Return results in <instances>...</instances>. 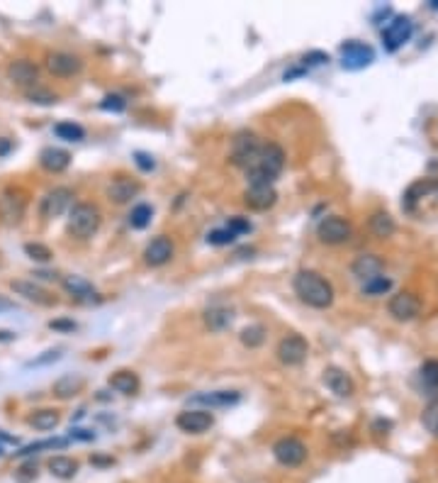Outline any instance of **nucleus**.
I'll list each match as a JSON object with an SVG mask.
<instances>
[{"label": "nucleus", "instance_id": "f257e3e1", "mask_svg": "<svg viewBox=\"0 0 438 483\" xmlns=\"http://www.w3.org/2000/svg\"><path fill=\"white\" fill-rule=\"evenodd\" d=\"M292 288H295V293L304 306L317 308V310H327L334 303V286L324 276H319L317 271H298V276L292 279Z\"/></svg>", "mask_w": 438, "mask_h": 483}, {"label": "nucleus", "instance_id": "f03ea898", "mask_svg": "<svg viewBox=\"0 0 438 483\" xmlns=\"http://www.w3.org/2000/svg\"><path fill=\"white\" fill-rule=\"evenodd\" d=\"M282 168H285V149L277 142H268L261 147L256 161L246 168V181L248 186H273Z\"/></svg>", "mask_w": 438, "mask_h": 483}, {"label": "nucleus", "instance_id": "7ed1b4c3", "mask_svg": "<svg viewBox=\"0 0 438 483\" xmlns=\"http://www.w3.org/2000/svg\"><path fill=\"white\" fill-rule=\"evenodd\" d=\"M102 225V213L98 205L93 203H76L69 210V222H66V229H69L71 237L76 239H91L93 234L100 229Z\"/></svg>", "mask_w": 438, "mask_h": 483}, {"label": "nucleus", "instance_id": "20e7f679", "mask_svg": "<svg viewBox=\"0 0 438 483\" xmlns=\"http://www.w3.org/2000/svg\"><path fill=\"white\" fill-rule=\"evenodd\" d=\"M261 147H263V142L256 132H251V130H239L232 137V144H229V161L246 171V168L256 161Z\"/></svg>", "mask_w": 438, "mask_h": 483}, {"label": "nucleus", "instance_id": "39448f33", "mask_svg": "<svg viewBox=\"0 0 438 483\" xmlns=\"http://www.w3.org/2000/svg\"><path fill=\"white\" fill-rule=\"evenodd\" d=\"M307 454H309L307 444L298 437H280L273 444V457H275V462L287 468H295V466H300V464H304Z\"/></svg>", "mask_w": 438, "mask_h": 483}, {"label": "nucleus", "instance_id": "423d86ee", "mask_svg": "<svg viewBox=\"0 0 438 483\" xmlns=\"http://www.w3.org/2000/svg\"><path fill=\"white\" fill-rule=\"evenodd\" d=\"M275 354H277V359H280V364H285V367H300V364H304V359H307L309 344L302 335H285L277 342Z\"/></svg>", "mask_w": 438, "mask_h": 483}, {"label": "nucleus", "instance_id": "0eeeda50", "mask_svg": "<svg viewBox=\"0 0 438 483\" xmlns=\"http://www.w3.org/2000/svg\"><path fill=\"white\" fill-rule=\"evenodd\" d=\"M71 208H73V191L66 186H56L39 200V215L46 220L59 218V215L69 213Z\"/></svg>", "mask_w": 438, "mask_h": 483}, {"label": "nucleus", "instance_id": "6e6552de", "mask_svg": "<svg viewBox=\"0 0 438 483\" xmlns=\"http://www.w3.org/2000/svg\"><path fill=\"white\" fill-rule=\"evenodd\" d=\"M375 62V51L370 44H363V42H346L341 44V64L348 71H361V69L370 67Z\"/></svg>", "mask_w": 438, "mask_h": 483}, {"label": "nucleus", "instance_id": "1a4fd4ad", "mask_svg": "<svg viewBox=\"0 0 438 483\" xmlns=\"http://www.w3.org/2000/svg\"><path fill=\"white\" fill-rule=\"evenodd\" d=\"M27 210V198L20 188H6L0 193V220L6 225H20Z\"/></svg>", "mask_w": 438, "mask_h": 483}, {"label": "nucleus", "instance_id": "9d476101", "mask_svg": "<svg viewBox=\"0 0 438 483\" xmlns=\"http://www.w3.org/2000/svg\"><path fill=\"white\" fill-rule=\"evenodd\" d=\"M44 64H46V71L59 78H71L83 71V59L76 54H71V51H49Z\"/></svg>", "mask_w": 438, "mask_h": 483}, {"label": "nucleus", "instance_id": "9b49d317", "mask_svg": "<svg viewBox=\"0 0 438 483\" xmlns=\"http://www.w3.org/2000/svg\"><path fill=\"white\" fill-rule=\"evenodd\" d=\"M387 310L397 322H409V320H414V317H419L421 303H419V298L412 290H399V293H394L392 298H390Z\"/></svg>", "mask_w": 438, "mask_h": 483}, {"label": "nucleus", "instance_id": "f8f14e48", "mask_svg": "<svg viewBox=\"0 0 438 483\" xmlns=\"http://www.w3.org/2000/svg\"><path fill=\"white\" fill-rule=\"evenodd\" d=\"M317 234L324 245H343V242H348V239L353 237V227L348 220L331 215V218H324L322 222H319Z\"/></svg>", "mask_w": 438, "mask_h": 483}, {"label": "nucleus", "instance_id": "ddd939ff", "mask_svg": "<svg viewBox=\"0 0 438 483\" xmlns=\"http://www.w3.org/2000/svg\"><path fill=\"white\" fill-rule=\"evenodd\" d=\"M178 430L188 434H202L215 425V415L210 410H202V407H190V410H183L176 417Z\"/></svg>", "mask_w": 438, "mask_h": 483}, {"label": "nucleus", "instance_id": "4468645a", "mask_svg": "<svg viewBox=\"0 0 438 483\" xmlns=\"http://www.w3.org/2000/svg\"><path fill=\"white\" fill-rule=\"evenodd\" d=\"M414 35V22L409 17L399 15L390 22L387 27L383 30V44L387 51H397L399 46H404V42H409Z\"/></svg>", "mask_w": 438, "mask_h": 483}, {"label": "nucleus", "instance_id": "2eb2a0df", "mask_svg": "<svg viewBox=\"0 0 438 483\" xmlns=\"http://www.w3.org/2000/svg\"><path fill=\"white\" fill-rule=\"evenodd\" d=\"M105 193H107V200H112L115 205H125L141 193V184L136 181V178L117 176V178H112V184L107 186Z\"/></svg>", "mask_w": 438, "mask_h": 483}, {"label": "nucleus", "instance_id": "dca6fc26", "mask_svg": "<svg viewBox=\"0 0 438 483\" xmlns=\"http://www.w3.org/2000/svg\"><path fill=\"white\" fill-rule=\"evenodd\" d=\"M275 203H277V191L273 186H248L246 193H244V205L248 210H256V213L271 210Z\"/></svg>", "mask_w": 438, "mask_h": 483}, {"label": "nucleus", "instance_id": "f3484780", "mask_svg": "<svg viewBox=\"0 0 438 483\" xmlns=\"http://www.w3.org/2000/svg\"><path fill=\"white\" fill-rule=\"evenodd\" d=\"M173 252H176V247H173L171 239H168L166 234H158V237H154L152 242L146 245L144 261L149 266H163L173 259Z\"/></svg>", "mask_w": 438, "mask_h": 483}, {"label": "nucleus", "instance_id": "a211bd4d", "mask_svg": "<svg viewBox=\"0 0 438 483\" xmlns=\"http://www.w3.org/2000/svg\"><path fill=\"white\" fill-rule=\"evenodd\" d=\"M10 288L15 290L17 295H22L25 300H30V303H37V306H54L56 303L54 295L46 288H42L39 283H35V281H27V279L10 281Z\"/></svg>", "mask_w": 438, "mask_h": 483}, {"label": "nucleus", "instance_id": "6ab92c4d", "mask_svg": "<svg viewBox=\"0 0 438 483\" xmlns=\"http://www.w3.org/2000/svg\"><path fill=\"white\" fill-rule=\"evenodd\" d=\"M322 381L336 398H351L353 391H356V386H353V378L338 367H327V369H324Z\"/></svg>", "mask_w": 438, "mask_h": 483}, {"label": "nucleus", "instance_id": "aec40b11", "mask_svg": "<svg viewBox=\"0 0 438 483\" xmlns=\"http://www.w3.org/2000/svg\"><path fill=\"white\" fill-rule=\"evenodd\" d=\"M8 78H10L15 86L32 88V86H37L39 69H37L32 62H27V59H17V62H12L10 67H8Z\"/></svg>", "mask_w": 438, "mask_h": 483}, {"label": "nucleus", "instance_id": "412c9836", "mask_svg": "<svg viewBox=\"0 0 438 483\" xmlns=\"http://www.w3.org/2000/svg\"><path fill=\"white\" fill-rule=\"evenodd\" d=\"M383 269H385V264H383V259H380L378 254H361L351 266L353 276H356V279H361L363 283H365V281H370V279H375V276H383Z\"/></svg>", "mask_w": 438, "mask_h": 483}, {"label": "nucleus", "instance_id": "4be33fe9", "mask_svg": "<svg viewBox=\"0 0 438 483\" xmlns=\"http://www.w3.org/2000/svg\"><path fill=\"white\" fill-rule=\"evenodd\" d=\"M83 388H86V378H83L81 374H66L59 381H54L51 393H54V398H59V401H71V398H76Z\"/></svg>", "mask_w": 438, "mask_h": 483}, {"label": "nucleus", "instance_id": "5701e85b", "mask_svg": "<svg viewBox=\"0 0 438 483\" xmlns=\"http://www.w3.org/2000/svg\"><path fill=\"white\" fill-rule=\"evenodd\" d=\"M239 401H241V396L237 391H210V393H197V396L190 398V403L207 407H229V405H237Z\"/></svg>", "mask_w": 438, "mask_h": 483}, {"label": "nucleus", "instance_id": "b1692460", "mask_svg": "<svg viewBox=\"0 0 438 483\" xmlns=\"http://www.w3.org/2000/svg\"><path fill=\"white\" fill-rule=\"evenodd\" d=\"M202 320H205L207 330L210 332H224L232 327L234 322V310L227 306H212L205 310V315H202Z\"/></svg>", "mask_w": 438, "mask_h": 483}, {"label": "nucleus", "instance_id": "393cba45", "mask_svg": "<svg viewBox=\"0 0 438 483\" xmlns=\"http://www.w3.org/2000/svg\"><path fill=\"white\" fill-rule=\"evenodd\" d=\"M39 164L44 171L61 173L71 166V154L59 147H46V149H42V154H39Z\"/></svg>", "mask_w": 438, "mask_h": 483}, {"label": "nucleus", "instance_id": "a878e982", "mask_svg": "<svg viewBox=\"0 0 438 483\" xmlns=\"http://www.w3.org/2000/svg\"><path fill=\"white\" fill-rule=\"evenodd\" d=\"M61 286H64L66 293L73 295L76 300H93V295H95V288H93L91 281L76 274L64 276V279H61Z\"/></svg>", "mask_w": 438, "mask_h": 483}, {"label": "nucleus", "instance_id": "bb28decb", "mask_svg": "<svg viewBox=\"0 0 438 483\" xmlns=\"http://www.w3.org/2000/svg\"><path fill=\"white\" fill-rule=\"evenodd\" d=\"M110 388H115V391L122 393V396H134V393H139L141 381L134 371L122 369V371H115L110 376Z\"/></svg>", "mask_w": 438, "mask_h": 483}, {"label": "nucleus", "instance_id": "cd10ccee", "mask_svg": "<svg viewBox=\"0 0 438 483\" xmlns=\"http://www.w3.org/2000/svg\"><path fill=\"white\" fill-rule=\"evenodd\" d=\"M368 227H370V232H373L375 237L385 239V237H392L394 229H397V225H394V218H392V215L385 213V210H378V213L370 215Z\"/></svg>", "mask_w": 438, "mask_h": 483}, {"label": "nucleus", "instance_id": "c85d7f7f", "mask_svg": "<svg viewBox=\"0 0 438 483\" xmlns=\"http://www.w3.org/2000/svg\"><path fill=\"white\" fill-rule=\"evenodd\" d=\"M49 471H51V476L61 478V481H69V478H73L78 473V462L71 457H51Z\"/></svg>", "mask_w": 438, "mask_h": 483}, {"label": "nucleus", "instance_id": "c756f323", "mask_svg": "<svg viewBox=\"0 0 438 483\" xmlns=\"http://www.w3.org/2000/svg\"><path fill=\"white\" fill-rule=\"evenodd\" d=\"M27 422H30V428L39 430V432H49L61 422V415L51 407H44V410H37L35 415L27 417Z\"/></svg>", "mask_w": 438, "mask_h": 483}, {"label": "nucleus", "instance_id": "7c9ffc66", "mask_svg": "<svg viewBox=\"0 0 438 483\" xmlns=\"http://www.w3.org/2000/svg\"><path fill=\"white\" fill-rule=\"evenodd\" d=\"M266 327L263 325H248L241 330V335H239V340H241L244 346H248V349H258V346L266 342Z\"/></svg>", "mask_w": 438, "mask_h": 483}, {"label": "nucleus", "instance_id": "2f4dec72", "mask_svg": "<svg viewBox=\"0 0 438 483\" xmlns=\"http://www.w3.org/2000/svg\"><path fill=\"white\" fill-rule=\"evenodd\" d=\"M54 134L64 142H83L86 139V130L76 123H59L54 125Z\"/></svg>", "mask_w": 438, "mask_h": 483}, {"label": "nucleus", "instance_id": "473e14b6", "mask_svg": "<svg viewBox=\"0 0 438 483\" xmlns=\"http://www.w3.org/2000/svg\"><path fill=\"white\" fill-rule=\"evenodd\" d=\"M152 218H154V208H152V205L139 203V205H134V208H131V213H129V225H131L134 229H144V227H149Z\"/></svg>", "mask_w": 438, "mask_h": 483}, {"label": "nucleus", "instance_id": "72a5a7b5", "mask_svg": "<svg viewBox=\"0 0 438 483\" xmlns=\"http://www.w3.org/2000/svg\"><path fill=\"white\" fill-rule=\"evenodd\" d=\"M431 188H433V184H428V181H417V184L409 186V191H407V193H404L402 205H404V208H407V210H414V205H417V200H419V198H423V195H426Z\"/></svg>", "mask_w": 438, "mask_h": 483}, {"label": "nucleus", "instance_id": "f704fd0d", "mask_svg": "<svg viewBox=\"0 0 438 483\" xmlns=\"http://www.w3.org/2000/svg\"><path fill=\"white\" fill-rule=\"evenodd\" d=\"M71 439L69 437H54V439H44V442H35V444H27L22 452H17V457H30V454H37L42 449H61L66 447Z\"/></svg>", "mask_w": 438, "mask_h": 483}, {"label": "nucleus", "instance_id": "c9c22d12", "mask_svg": "<svg viewBox=\"0 0 438 483\" xmlns=\"http://www.w3.org/2000/svg\"><path fill=\"white\" fill-rule=\"evenodd\" d=\"M234 242H237V234L229 227H217L207 234V245H212V247H227V245H234Z\"/></svg>", "mask_w": 438, "mask_h": 483}, {"label": "nucleus", "instance_id": "e433bc0d", "mask_svg": "<svg viewBox=\"0 0 438 483\" xmlns=\"http://www.w3.org/2000/svg\"><path fill=\"white\" fill-rule=\"evenodd\" d=\"M25 96H27V100H30V103H37V105H54V103L59 100V98H56V93L46 91V88H39V86L27 88Z\"/></svg>", "mask_w": 438, "mask_h": 483}, {"label": "nucleus", "instance_id": "4c0bfd02", "mask_svg": "<svg viewBox=\"0 0 438 483\" xmlns=\"http://www.w3.org/2000/svg\"><path fill=\"white\" fill-rule=\"evenodd\" d=\"M390 288H392V281L385 279V276H375V279L363 283V293L365 295H383V293H387Z\"/></svg>", "mask_w": 438, "mask_h": 483}, {"label": "nucleus", "instance_id": "58836bf2", "mask_svg": "<svg viewBox=\"0 0 438 483\" xmlns=\"http://www.w3.org/2000/svg\"><path fill=\"white\" fill-rule=\"evenodd\" d=\"M25 254L30 256V259L39 261V264H46V261H51V249L46 245H39V242H27L25 245Z\"/></svg>", "mask_w": 438, "mask_h": 483}, {"label": "nucleus", "instance_id": "ea45409f", "mask_svg": "<svg viewBox=\"0 0 438 483\" xmlns=\"http://www.w3.org/2000/svg\"><path fill=\"white\" fill-rule=\"evenodd\" d=\"M419 376H421L423 386L426 388H438V361H426L421 369H419Z\"/></svg>", "mask_w": 438, "mask_h": 483}, {"label": "nucleus", "instance_id": "a19ab883", "mask_svg": "<svg viewBox=\"0 0 438 483\" xmlns=\"http://www.w3.org/2000/svg\"><path fill=\"white\" fill-rule=\"evenodd\" d=\"M302 67H300V71H309V69L314 67H322V64H329V54H324V51H309V54H304L302 59Z\"/></svg>", "mask_w": 438, "mask_h": 483}, {"label": "nucleus", "instance_id": "79ce46f5", "mask_svg": "<svg viewBox=\"0 0 438 483\" xmlns=\"http://www.w3.org/2000/svg\"><path fill=\"white\" fill-rule=\"evenodd\" d=\"M100 107L107 112H122L127 107V100L122 96H117V93H110V96H105L100 100Z\"/></svg>", "mask_w": 438, "mask_h": 483}, {"label": "nucleus", "instance_id": "37998d69", "mask_svg": "<svg viewBox=\"0 0 438 483\" xmlns=\"http://www.w3.org/2000/svg\"><path fill=\"white\" fill-rule=\"evenodd\" d=\"M61 359V349H46L42 356L27 361V367H46V364H54V361Z\"/></svg>", "mask_w": 438, "mask_h": 483}, {"label": "nucleus", "instance_id": "c03bdc74", "mask_svg": "<svg viewBox=\"0 0 438 483\" xmlns=\"http://www.w3.org/2000/svg\"><path fill=\"white\" fill-rule=\"evenodd\" d=\"M224 227H229V229H232V232L237 234V237H239V234H246V232H251V222H248L246 218H232V220H229L227 225H224Z\"/></svg>", "mask_w": 438, "mask_h": 483}, {"label": "nucleus", "instance_id": "a18cd8bd", "mask_svg": "<svg viewBox=\"0 0 438 483\" xmlns=\"http://www.w3.org/2000/svg\"><path fill=\"white\" fill-rule=\"evenodd\" d=\"M15 478L20 483H30V481H35L37 478V466L35 464H25V466H20L15 471Z\"/></svg>", "mask_w": 438, "mask_h": 483}, {"label": "nucleus", "instance_id": "49530a36", "mask_svg": "<svg viewBox=\"0 0 438 483\" xmlns=\"http://www.w3.org/2000/svg\"><path fill=\"white\" fill-rule=\"evenodd\" d=\"M134 161H136V166H139L141 171H154V166H156L154 157H149V154H144V152H136L134 154Z\"/></svg>", "mask_w": 438, "mask_h": 483}, {"label": "nucleus", "instance_id": "de8ad7c7", "mask_svg": "<svg viewBox=\"0 0 438 483\" xmlns=\"http://www.w3.org/2000/svg\"><path fill=\"white\" fill-rule=\"evenodd\" d=\"M49 327H51V330H76V322H71V320H51Z\"/></svg>", "mask_w": 438, "mask_h": 483}, {"label": "nucleus", "instance_id": "09e8293b", "mask_svg": "<svg viewBox=\"0 0 438 483\" xmlns=\"http://www.w3.org/2000/svg\"><path fill=\"white\" fill-rule=\"evenodd\" d=\"M10 310H17L15 300L6 298V295H0V315H3V313H10Z\"/></svg>", "mask_w": 438, "mask_h": 483}, {"label": "nucleus", "instance_id": "8fccbe9b", "mask_svg": "<svg viewBox=\"0 0 438 483\" xmlns=\"http://www.w3.org/2000/svg\"><path fill=\"white\" fill-rule=\"evenodd\" d=\"M3 444H12V447H17V444H20V439L12 437V434H6L3 430H0V447H3Z\"/></svg>", "mask_w": 438, "mask_h": 483}, {"label": "nucleus", "instance_id": "3c124183", "mask_svg": "<svg viewBox=\"0 0 438 483\" xmlns=\"http://www.w3.org/2000/svg\"><path fill=\"white\" fill-rule=\"evenodd\" d=\"M69 439H95V434L88 432V430H76V432H71Z\"/></svg>", "mask_w": 438, "mask_h": 483}, {"label": "nucleus", "instance_id": "603ef678", "mask_svg": "<svg viewBox=\"0 0 438 483\" xmlns=\"http://www.w3.org/2000/svg\"><path fill=\"white\" fill-rule=\"evenodd\" d=\"M10 149H12V144L8 142V139L0 137V157H3V154H8V152H10Z\"/></svg>", "mask_w": 438, "mask_h": 483}, {"label": "nucleus", "instance_id": "864d4df0", "mask_svg": "<svg viewBox=\"0 0 438 483\" xmlns=\"http://www.w3.org/2000/svg\"><path fill=\"white\" fill-rule=\"evenodd\" d=\"M12 340H15V332L0 330V342H12Z\"/></svg>", "mask_w": 438, "mask_h": 483}, {"label": "nucleus", "instance_id": "5fc2aeb1", "mask_svg": "<svg viewBox=\"0 0 438 483\" xmlns=\"http://www.w3.org/2000/svg\"><path fill=\"white\" fill-rule=\"evenodd\" d=\"M431 8H436V10H438V0H433V3H431Z\"/></svg>", "mask_w": 438, "mask_h": 483}, {"label": "nucleus", "instance_id": "6e6d98bb", "mask_svg": "<svg viewBox=\"0 0 438 483\" xmlns=\"http://www.w3.org/2000/svg\"><path fill=\"white\" fill-rule=\"evenodd\" d=\"M3 454H6V452H3V447H0V457H3Z\"/></svg>", "mask_w": 438, "mask_h": 483}, {"label": "nucleus", "instance_id": "4d7b16f0", "mask_svg": "<svg viewBox=\"0 0 438 483\" xmlns=\"http://www.w3.org/2000/svg\"><path fill=\"white\" fill-rule=\"evenodd\" d=\"M433 430H436V434H438V425H436V428H433Z\"/></svg>", "mask_w": 438, "mask_h": 483}]
</instances>
